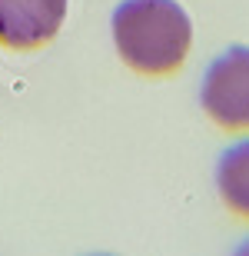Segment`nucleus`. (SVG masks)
<instances>
[{
  "instance_id": "nucleus-2",
  "label": "nucleus",
  "mask_w": 249,
  "mask_h": 256,
  "mask_svg": "<svg viewBox=\"0 0 249 256\" xmlns=\"http://www.w3.org/2000/svg\"><path fill=\"white\" fill-rule=\"evenodd\" d=\"M200 104L223 130H249V47L236 44L213 60L200 86Z\"/></svg>"
},
{
  "instance_id": "nucleus-3",
  "label": "nucleus",
  "mask_w": 249,
  "mask_h": 256,
  "mask_svg": "<svg viewBox=\"0 0 249 256\" xmlns=\"http://www.w3.org/2000/svg\"><path fill=\"white\" fill-rule=\"evenodd\" d=\"M67 0H0V44L10 50H37L57 37Z\"/></svg>"
},
{
  "instance_id": "nucleus-6",
  "label": "nucleus",
  "mask_w": 249,
  "mask_h": 256,
  "mask_svg": "<svg viewBox=\"0 0 249 256\" xmlns=\"http://www.w3.org/2000/svg\"><path fill=\"white\" fill-rule=\"evenodd\" d=\"M93 256H113V253H93Z\"/></svg>"
},
{
  "instance_id": "nucleus-5",
  "label": "nucleus",
  "mask_w": 249,
  "mask_h": 256,
  "mask_svg": "<svg viewBox=\"0 0 249 256\" xmlns=\"http://www.w3.org/2000/svg\"><path fill=\"white\" fill-rule=\"evenodd\" d=\"M233 256H249V236L243 240V243H240L236 250H233Z\"/></svg>"
},
{
  "instance_id": "nucleus-1",
  "label": "nucleus",
  "mask_w": 249,
  "mask_h": 256,
  "mask_svg": "<svg viewBox=\"0 0 249 256\" xmlns=\"http://www.w3.org/2000/svg\"><path fill=\"white\" fill-rule=\"evenodd\" d=\"M110 27L116 54L143 76L176 74L193 44V20L176 0H123Z\"/></svg>"
},
{
  "instance_id": "nucleus-4",
  "label": "nucleus",
  "mask_w": 249,
  "mask_h": 256,
  "mask_svg": "<svg viewBox=\"0 0 249 256\" xmlns=\"http://www.w3.org/2000/svg\"><path fill=\"white\" fill-rule=\"evenodd\" d=\"M216 190L236 216L249 220V136L223 150L216 163Z\"/></svg>"
}]
</instances>
